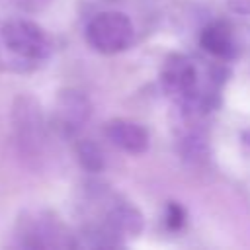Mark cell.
I'll list each match as a JSON object with an SVG mask.
<instances>
[{
	"label": "cell",
	"instance_id": "obj_1",
	"mask_svg": "<svg viewBox=\"0 0 250 250\" xmlns=\"http://www.w3.org/2000/svg\"><path fill=\"white\" fill-rule=\"evenodd\" d=\"M84 207L88 217L82 229L74 232L76 246H121L127 236H137L143 230L141 211L105 186H90L84 195Z\"/></svg>",
	"mask_w": 250,
	"mask_h": 250
},
{
	"label": "cell",
	"instance_id": "obj_2",
	"mask_svg": "<svg viewBox=\"0 0 250 250\" xmlns=\"http://www.w3.org/2000/svg\"><path fill=\"white\" fill-rule=\"evenodd\" d=\"M162 90L188 113H205L219 102L223 70L199 64L188 55H170L160 72Z\"/></svg>",
	"mask_w": 250,
	"mask_h": 250
},
{
	"label": "cell",
	"instance_id": "obj_3",
	"mask_svg": "<svg viewBox=\"0 0 250 250\" xmlns=\"http://www.w3.org/2000/svg\"><path fill=\"white\" fill-rule=\"evenodd\" d=\"M2 45L20 61L29 64H39L53 55L51 35L35 21L25 18L8 20L0 25Z\"/></svg>",
	"mask_w": 250,
	"mask_h": 250
},
{
	"label": "cell",
	"instance_id": "obj_4",
	"mask_svg": "<svg viewBox=\"0 0 250 250\" xmlns=\"http://www.w3.org/2000/svg\"><path fill=\"white\" fill-rule=\"evenodd\" d=\"M18 244L23 248H76V234L51 211L25 213L16 227Z\"/></svg>",
	"mask_w": 250,
	"mask_h": 250
},
{
	"label": "cell",
	"instance_id": "obj_5",
	"mask_svg": "<svg viewBox=\"0 0 250 250\" xmlns=\"http://www.w3.org/2000/svg\"><path fill=\"white\" fill-rule=\"evenodd\" d=\"M88 45L102 55H115L135 41L133 21L121 12H100L86 25Z\"/></svg>",
	"mask_w": 250,
	"mask_h": 250
},
{
	"label": "cell",
	"instance_id": "obj_6",
	"mask_svg": "<svg viewBox=\"0 0 250 250\" xmlns=\"http://www.w3.org/2000/svg\"><path fill=\"white\" fill-rule=\"evenodd\" d=\"M12 123H14L20 150L29 156L41 154L45 146V139H47L45 137L47 127H45L41 105L31 96L16 98L14 107H12Z\"/></svg>",
	"mask_w": 250,
	"mask_h": 250
},
{
	"label": "cell",
	"instance_id": "obj_7",
	"mask_svg": "<svg viewBox=\"0 0 250 250\" xmlns=\"http://www.w3.org/2000/svg\"><path fill=\"white\" fill-rule=\"evenodd\" d=\"M92 113V104L86 94L78 90H62L57 96L53 107V129L61 137H76L88 123Z\"/></svg>",
	"mask_w": 250,
	"mask_h": 250
},
{
	"label": "cell",
	"instance_id": "obj_8",
	"mask_svg": "<svg viewBox=\"0 0 250 250\" xmlns=\"http://www.w3.org/2000/svg\"><path fill=\"white\" fill-rule=\"evenodd\" d=\"M104 135L113 146L129 154H143L150 143L148 131L141 123L121 117L107 121L104 125Z\"/></svg>",
	"mask_w": 250,
	"mask_h": 250
},
{
	"label": "cell",
	"instance_id": "obj_9",
	"mask_svg": "<svg viewBox=\"0 0 250 250\" xmlns=\"http://www.w3.org/2000/svg\"><path fill=\"white\" fill-rule=\"evenodd\" d=\"M199 45L211 57L229 61L236 55V35L229 21L213 20L199 33Z\"/></svg>",
	"mask_w": 250,
	"mask_h": 250
},
{
	"label": "cell",
	"instance_id": "obj_10",
	"mask_svg": "<svg viewBox=\"0 0 250 250\" xmlns=\"http://www.w3.org/2000/svg\"><path fill=\"white\" fill-rule=\"evenodd\" d=\"M74 152H76V158H78L80 166L88 172H100L105 164L102 148L90 139H78L76 145H74Z\"/></svg>",
	"mask_w": 250,
	"mask_h": 250
},
{
	"label": "cell",
	"instance_id": "obj_11",
	"mask_svg": "<svg viewBox=\"0 0 250 250\" xmlns=\"http://www.w3.org/2000/svg\"><path fill=\"white\" fill-rule=\"evenodd\" d=\"M14 6L25 14H37V12H43L53 0H12Z\"/></svg>",
	"mask_w": 250,
	"mask_h": 250
},
{
	"label": "cell",
	"instance_id": "obj_12",
	"mask_svg": "<svg viewBox=\"0 0 250 250\" xmlns=\"http://www.w3.org/2000/svg\"><path fill=\"white\" fill-rule=\"evenodd\" d=\"M166 219H168V227L170 229H180L184 225L186 213H184V209L178 203H168V215H166Z\"/></svg>",
	"mask_w": 250,
	"mask_h": 250
},
{
	"label": "cell",
	"instance_id": "obj_13",
	"mask_svg": "<svg viewBox=\"0 0 250 250\" xmlns=\"http://www.w3.org/2000/svg\"><path fill=\"white\" fill-rule=\"evenodd\" d=\"M227 6L238 16H250V0H229Z\"/></svg>",
	"mask_w": 250,
	"mask_h": 250
}]
</instances>
